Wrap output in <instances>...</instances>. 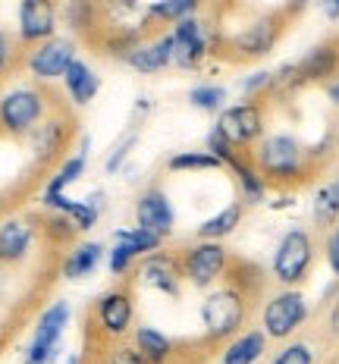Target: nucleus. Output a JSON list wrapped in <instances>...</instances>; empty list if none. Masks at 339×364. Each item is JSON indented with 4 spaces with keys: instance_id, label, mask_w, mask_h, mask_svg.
Returning a JSON list of instances; mask_svg holds the SVG:
<instances>
[{
    "instance_id": "obj_1",
    "label": "nucleus",
    "mask_w": 339,
    "mask_h": 364,
    "mask_svg": "<svg viewBox=\"0 0 339 364\" xmlns=\"http://www.w3.org/2000/svg\"><path fill=\"white\" fill-rule=\"evenodd\" d=\"M248 157L258 166V173L267 186H280V188L301 186L318 170L311 164L308 145H301L296 135H289V132H267L258 145L248 151Z\"/></svg>"
},
{
    "instance_id": "obj_2",
    "label": "nucleus",
    "mask_w": 339,
    "mask_h": 364,
    "mask_svg": "<svg viewBox=\"0 0 339 364\" xmlns=\"http://www.w3.org/2000/svg\"><path fill=\"white\" fill-rule=\"evenodd\" d=\"M248 311H252V299L230 283H220L217 289L205 292V301H201V308H198L205 339L214 346L230 343L232 336H239V333L245 330Z\"/></svg>"
},
{
    "instance_id": "obj_3",
    "label": "nucleus",
    "mask_w": 339,
    "mask_h": 364,
    "mask_svg": "<svg viewBox=\"0 0 339 364\" xmlns=\"http://www.w3.org/2000/svg\"><path fill=\"white\" fill-rule=\"evenodd\" d=\"M54 110V95L44 85H16L0 95V132L10 139H28Z\"/></svg>"
},
{
    "instance_id": "obj_4",
    "label": "nucleus",
    "mask_w": 339,
    "mask_h": 364,
    "mask_svg": "<svg viewBox=\"0 0 339 364\" xmlns=\"http://www.w3.org/2000/svg\"><path fill=\"white\" fill-rule=\"evenodd\" d=\"M318 261V239L311 230L305 226H289L280 236L270 257V279H274L280 289H298L308 277L311 267Z\"/></svg>"
},
{
    "instance_id": "obj_5",
    "label": "nucleus",
    "mask_w": 339,
    "mask_h": 364,
    "mask_svg": "<svg viewBox=\"0 0 339 364\" xmlns=\"http://www.w3.org/2000/svg\"><path fill=\"white\" fill-rule=\"evenodd\" d=\"M308 321H311V301L305 299L301 289H276V292L264 295L258 330L270 343L283 346L289 339H296Z\"/></svg>"
},
{
    "instance_id": "obj_6",
    "label": "nucleus",
    "mask_w": 339,
    "mask_h": 364,
    "mask_svg": "<svg viewBox=\"0 0 339 364\" xmlns=\"http://www.w3.org/2000/svg\"><path fill=\"white\" fill-rule=\"evenodd\" d=\"M167 38H170V50H173V66L185 73L201 70L208 57L220 54V48H226L220 32L201 16L176 22L173 28H167Z\"/></svg>"
},
{
    "instance_id": "obj_7",
    "label": "nucleus",
    "mask_w": 339,
    "mask_h": 364,
    "mask_svg": "<svg viewBox=\"0 0 339 364\" xmlns=\"http://www.w3.org/2000/svg\"><path fill=\"white\" fill-rule=\"evenodd\" d=\"M72 323L70 301L57 299L48 308H41L32 330V339L22 348V364H57L63 361V339Z\"/></svg>"
},
{
    "instance_id": "obj_8",
    "label": "nucleus",
    "mask_w": 339,
    "mask_h": 364,
    "mask_svg": "<svg viewBox=\"0 0 339 364\" xmlns=\"http://www.w3.org/2000/svg\"><path fill=\"white\" fill-rule=\"evenodd\" d=\"M179 267H183V279L192 289L210 292L226 279L232 264V255L226 252L223 242H205V239H195L188 245L179 248Z\"/></svg>"
},
{
    "instance_id": "obj_9",
    "label": "nucleus",
    "mask_w": 339,
    "mask_h": 364,
    "mask_svg": "<svg viewBox=\"0 0 339 364\" xmlns=\"http://www.w3.org/2000/svg\"><path fill=\"white\" fill-rule=\"evenodd\" d=\"M92 330L104 343H123L135 330V292L132 286L119 283L104 289L92 305Z\"/></svg>"
},
{
    "instance_id": "obj_10",
    "label": "nucleus",
    "mask_w": 339,
    "mask_h": 364,
    "mask_svg": "<svg viewBox=\"0 0 339 364\" xmlns=\"http://www.w3.org/2000/svg\"><path fill=\"white\" fill-rule=\"evenodd\" d=\"M214 126L232 141V148L248 154L267 135V107H264V101L226 104V110L217 117Z\"/></svg>"
},
{
    "instance_id": "obj_11",
    "label": "nucleus",
    "mask_w": 339,
    "mask_h": 364,
    "mask_svg": "<svg viewBox=\"0 0 339 364\" xmlns=\"http://www.w3.org/2000/svg\"><path fill=\"white\" fill-rule=\"evenodd\" d=\"M75 57H79V41L70 35H57V38H50V41H44V44H38V48L28 50L26 73L32 75L38 85L48 88L50 82L63 79Z\"/></svg>"
},
{
    "instance_id": "obj_12",
    "label": "nucleus",
    "mask_w": 339,
    "mask_h": 364,
    "mask_svg": "<svg viewBox=\"0 0 339 364\" xmlns=\"http://www.w3.org/2000/svg\"><path fill=\"white\" fill-rule=\"evenodd\" d=\"M283 28H286V19L280 13H264V16L248 22L242 32L232 35L226 41V50H230L232 60H261L276 48Z\"/></svg>"
},
{
    "instance_id": "obj_13",
    "label": "nucleus",
    "mask_w": 339,
    "mask_h": 364,
    "mask_svg": "<svg viewBox=\"0 0 339 364\" xmlns=\"http://www.w3.org/2000/svg\"><path fill=\"white\" fill-rule=\"evenodd\" d=\"M60 35V6L54 0H22L16 10V41L19 48H38Z\"/></svg>"
},
{
    "instance_id": "obj_14",
    "label": "nucleus",
    "mask_w": 339,
    "mask_h": 364,
    "mask_svg": "<svg viewBox=\"0 0 339 364\" xmlns=\"http://www.w3.org/2000/svg\"><path fill=\"white\" fill-rule=\"evenodd\" d=\"M72 117L63 107H57L44 119L41 126L28 135V145H32V157L38 166H50L54 161H63V151L72 141Z\"/></svg>"
},
{
    "instance_id": "obj_15",
    "label": "nucleus",
    "mask_w": 339,
    "mask_h": 364,
    "mask_svg": "<svg viewBox=\"0 0 339 364\" xmlns=\"http://www.w3.org/2000/svg\"><path fill=\"white\" fill-rule=\"evenodd\" d=\"M135 279H139V286H145V289L170 295V299H179L183 286H185L176 252H154V255L141 257L139 267H135Z\"/></svg>"
},
{
    "instance_id": "obj_16",
    "label": "nucleus",
    "mask_w": 339,
    "mask_h": 364,
    "mask_svg": "<svg viewBox=\"0 0 339 364\" xmlns=\"http://www.w3.org/2000/svg\"><path fill=\"white\" fill-rule=\"evenodd\" d=\"M41 208L50 214H63L75 226V232H88L101 223V214L107 210V195L97 192L85 198H70V195H41Z\"/></svg>"
},
{
    "instance_id": "obj_17",
    "label": "nucleus",
    "mask_w": 339,
    "mask_h": 364,
    "mask_svg": "<svg viewBox=\"0 0 339 364\" xmlns=\"http://www.w3.org/2000/svg\"><path fill=\"white\" fill-rule=\"evenodd\" d=\"M38 242V223L32 217H4L0 220V267H16L28 261Z\"/></svg>"
},
{
    "instance_id": "obj_18",
    "label": "nucleus",
    "mask_w": 339,
    "mask_h": 364,
    "mask_svg": "<svg viewBox=\"0 0 339 364\" xmlns=\"http://www.w3.org/2000/svg\"><path fill=\"white\" fill-rule=\"evenodd\" d=\"M135 226H145V230L157 232L163 239L173 236L176 210H173L170 195L161 186H148L139 192V198H135Z\"/></svg>"
},
{
    "instance_id": "obj_19",
    "label": "nucleus",
    "mask_w": 339,
    "mask_h": 364,
    "mask_svg": "<svg viewBox=\"0 0 339 364\" xmlns=\"http://www.w3.org/2000/svg\"><path fill=\"white\" fill-rule=\"evenodd\" d=\"M101 264H107V245L97 239H82L72 242L70 252L60 261V277L63 279H88L101 270Z\"/></svg>"
},
{
    "instance_id": "obj_20",
    "label": "nucleus",
    "mask_w": 339,
    "mask_h": 364,
    "mask_svg": "<svg viewBox=\"0 0 339 364\" xmlns=\"http://www.w3.org/2000/svg\"><path fill=\"white\" fill-rule=\"evenodd\" d=\"M270 352V339L258 327H245L239 336L220 346L217 364H261Z\"/></svg>"
},
{
    "instance_id": "obj_21",
    "label": "nucleus",
    "mask_w": 339,
    "mask_h": 364,
    "mask_svg": "<svg viewBox=\"0 0 339 364\" xmlns=\"http://www.w3.org/2000/svg\"><path fill=\"white\" fill-rule=\"evenodd\" d=\"M126 66H129L132 73H139V75H157V73L170 70V66H173V50H170L167 32L145 38V41H141L139 48L129 54Z\"/></svg>"
},
{
    "instance_id": "obj_22",
    "label": "nucleus",
    "mask_w": 339,
    "mask_h": 364,
    "mask_svg": "<svg viewBox=\"0 0 339 364\" xmlns=\"http://www.w3.org/2000/svg\"><path fill=\"white\" fill-rule=\"evenodd\" d=\"M60 82H63V91H66L72 107H88V104L97 97V91H101V75H97L95 66L82 57L72 60L70 70H66V75Z\"/></svg>"
},
{
    "instance_id": "obj_23",
    "label": "nucleus",
    "mask_w": 339,
    "mask_h": 364,
    "mask_svg": "<svg viewBox=\"0 0 339 364\" xmlns=\"http://www.w3.org/2000/svg\"><path fill=\"white\" fill-rule=\"evenodd\" d=\"M132 343L148 358V364H173V358H176V339L151 327V323H135Z\"/></svg>"
},
{
    "instance_id": "obj_24",
    "label": "nucleus",
    "mask_w": 339,
    "mask_h": 364,
    "mask_svg": "<svg viewBox=\"0 0 339 364\" xmlns=\"http://www.w3.org/2000/svg\"><path fill=\"white\" fill-rule=\"evenodd\" d=\"M226 170L236 176V186H239V195H242V204H264L267 201V192L270 186L264 182V176L258 173V166L252 164L248 154H239Z\"/></svg>"
},
{
    "instance_id": "obj_25",
    "label": "nucleus",
    "mask_w": 339,
    "mask_h": 364,
    "mask_svg": "<svg viewBox=\"0 0 339 364\" xmlns=\"http://www.w3.org/2000/svg\"><path fill=\"white\" fill-rule=\"evenodd\" d=\"M242 217H245V204L242 201H230L226 208H220L214 217L201 220L198 230H195V236L205 239V242H223L226 236H232V232L242 226Z\"/></svg>"
},
{
    "instance_id": "obj_26",
    "label": "nucleus",
    "mask_w": 339,
    "mask_h": 364,
    "mask_svg": "<svg viewBox=\"0 0 339 364\" xmlns=\"http://www.w3.org/2000/svg\"><path fill=\"white\" fill-rule=\"evenodd\" d=\"M60 19L66 22V28H70V38H85V35H95L97 28H101V10L92 4V0H70V4L60 10Z\"/></svg>"
},
{
    "instance_id": "obj_27",
    "label": "nucleus",
    "mask_w": 339,
    "mask_h": 364,
    "mask_svg": "<svg viewBox=\"0 0 339 364\" xmlns=\"http://www.w3.org/2000/svg\"><path fill=\"white\" fill-rule=\"evenodd\" d=\"M85 170H88V157L85 154H79V151H75V154L63 157V161L57 164V170L48 176V182H44L41 195H66L75 182L85 176Z\"/></svg>"
},
{
    "instance_id": "obj_28",
    "label": "nucleus",
    "mask_w": 339,
    "mask_h": 364,
    "mask_svg": "<svg viewBox=\"0 0 339 364\" xmlns=\"http://www.w3.org/2000/svg\"><path fill=\"white\" fill-rule=\"evenodd\" d=\"M311 217L318 226H323V230H333L339 223V173L333 179H327L318 186L314 201H311Z\"/></svg>"
},
{
    "instance_id": "obj_29",
    "label": "nucleus",
    "mask_w": 339,
    "mask_h": 364,
    "mask_svg": "<svg viewBox=\"0 0 339 364\" xmlns=\"http://www.w3.org/2000/svg\"><path fill=\"white\" fill-rule=\"evenodd\" d=\"M113 242H126L139 257H148L154 252H163V236L145 230V226H126V230H113Z\"/></svg>"
},
{
    "instance_id": "obj_30",
    "label": "nucleus",
    "mask_w": 339,
    "mask_h": 364,
    "mask_svg": "<svg viewBox=\"0 0 339 364\" xmlns=\"http://www.w3.org/2000/svg\"><path fill=\"white\" fill-rule=\"evenodd\" d=\"M226 97H230V91H226V85H217V82H201V85L188 91V104L195 110L217 113V117L226 110Z\"/></svg>"
},
{
    "instance_id": "obj_31",
    "label": "nucleus",
    "mask_w": 339,
    "mask_h": 364,
    "mask_svg": "<svg viewBox=\"0 0 339 364\" xmlns=\"http://www.w3.org/2000/svg\"><path fill=\"white\" fill-rule=\"evenodd\" d=\"M220 161L214 154L201 151H176V154L167 157V170L170 173H205V170H220Z\"/></svg>"
},
{
    "instance_id": "obj_32",
    "label": "nucleus",
    "mask_w": 339,
    "mask_h": 364,
    "mask_svg": "<svg viewBox=\"0 0 339 364\" xmlns=\"http://www.w3.org/2000/svg\"><path fill=\"white\" fill-rule=\"evenodd\" d=\"M267 364H318V348H314V343H308V339L296 336L276 348Z\"/></svg>"
},
{
    "instance_id": "obj_33",
    "label": "nucleus",
    "mask_w": 339,
    "mask_h": 364,
    "mask_svg": "<svg viewBox=\"0 0 339 364\" xmlns=\"http://www.w3.org/2000/svg\"><path fill=\"white\" fill-rule=\"evenodd\" d=\"M135 145H139V126H129V129H126V132L117 139V145L107 151V157H104V173H110V176H113V173L123 170Z\"/></svg>"
},
{
    "instance_id": "obj_34",
    "label": "nucleus",
    "mask_w": 339,
    "mask_h": 364,
    "mask_svg": "<svg viewBox=\"0 0 339 364\" xmlns=\"http://www.w3.org/2000/svg\"><path fill=\"white\" fill-rule=\"evenodd\" d=\"M139 261L141 257L135 255L126 242H113V245L107 248V270H110L113 279H126L135 267H139Z\"/></svg>"
},
{
    "instance_id": "obj_35",
    "label": "nucleus",
    "mask_w": 339,
    "mask_h": 364,
    "mask_svg": "<svg viewBox=\"0 0 339 364\" xmlns=\"http://www.w3.org/2000/svg\"><path fill=\"white\" fill-rule=\"evenodd\" d=\"M97 364H148V358L135 348L132 339H123V343H107L104 346Z\"/></svg>"
},
{
    "instance_id": "obj_36",
    "label": "nucleus",
    "mask_w": 339,
    "mask_h": 364,
    "mask_svg": "<svg viewBox=\"0 0 339 364\" xmlns=\"http://www.w3.org/2000/svg\"><path fill=\"white\" fill-rule=\"evenodd\" d=\"M239 91H242L245 101H261V97L274 95V70H254L248 73L242 82H239Z\"/></svg>"
},
{
    "instance_id": "obj_37",
    "label": "nucleus",
    "mask_w": 339,
    "mask_h": 364,
    "mask_svg": "<svg viewBox=\"0 0 339 364\" xmlns=\"http://www.w3.org/2000/svg\"><path fill=\"white\" fill-rule=\"evenodd\" d=\"M41 232L50 239V245H66V248H70L72 239H75V226L63 214H50L48 220H44Z\"/></svg>"
},
{
    "instance_id": "obj_38",
    "label": "nucleus",
    "mask_w": 339,
    "mask_h": 364,
    "mask_svg": "<svg viewBox=\"0 0 339 364\" xmlns=\"http://www.w3.org/2000/svg\"><path fill=\"white\" fill-rule=\"evenodd\" d=\"M205 151H208V154H214V157H217V161H220L223 166H230V164L236 161L239 154H242V151H236V148H232V141L226 139V135H223L217 126H210V132H208V139H205Z\"/></svg>"
},
{
    "instance_id": "obj_39",
    "label": "nucleus",
    "mask_w": 339,
    "mask_h": 364,
    "mask_svg": "<svg viewBox=\"0 0 339 364\" xmlns=\"http://www.w3.org/2000/svg\"><path fill=\"white\" fill-rule=\"evenodd\" d=\"M19 63V41L0 26V79H6Z\"/></svg>"
},
{
    "instance_id": "obj_40",
    "label": "nucleus",
    "mask_w": 339,
    "mask_h": 364,
    "mask_svg": "<svg viewBox=\"0 0 339 364\" xmlns=\"http://www.w3.org/2000/svg\"><path fill=\"white\" fill-rule=\"evenodd\" d=\"M323 261H327L330 273H333V279L339 283V223L333 230H327V239H323Z\"/></svg>"
},
{
    "instance_id": "obj_41",
    "label": "nucleus",
    "mask_w": 339,
    "mask_h": 364,
    "mask_svg": "<svg viewBox=\"0 0 339 364\" xmlns=\"http://www.w3.org/2000/svg\"><path fill=\"white\" fill-rule=\"evenodd\" d=\"M327 333H330L333 343H339V292H336V299L330 301V308H327Z\"/></svg>"
},
{
    "instance_id": "obj_42",
    "label": "nucleus",
    "mask_w": 339,
    "mask_h": 364,
    "mask_svg": "<svg viewBox=\"0 0 339 364\" xmlns=\"http://www.w3.org/2000/svg\"><path fill=\"white\" fill-rule=\"evenodd\" d=\"M323 91H327L330 104H333V107H339V75H336L333 82H327V85H323Z\"/></svg>"
},
{
    "instance_id": "obj_43",
    "label": "nucleus",
    "mask_w": 339,
    "mask_h": 364,
    "mask_svg": "<svg viewBox=\"0 0 339 364\" xmlns=\"http://www.w3.org/2000/svg\"><path fill=\"white\" fill-rule=\"evenodd\" d=\"M323 16H327V19H339V0H327V4H323Z\"/></svg>"
},
{
    "instance_id": "obj_44",
    "label": "nucleus",
    "mask_w": 339,
    "mask_h": 364,
    "mask_svg": "<svg viewBox=\"0 0 339 364\" xmlns=\"http://www.w3.org/2000/svg\"><path fill=\"white\" fill-rule=\"evenodd\" d=\"M60 364H85V358H82L79 352H70V355H66V358L60 361Z\"/></svg>"
},
{
    "instance_id": "obj_45",
    "label": "nucleus",
    "mask_w": 339,
    "mask_h": 364,
    "mask_svg": "<svg viewBox=\"0 0 339 364\" xmlns=\"http://www.w3.org/2000/svg\"><path fill=\"white\" fill-rule=\"evenodd\" d=\"M0 220H4V198H0Z\"/></svg>"
},
{
    "instance_id": "obj_46",
    "label": "nucleus",
    "mask_w": 339,
    "mask_h": 364,
    "mask_svg": "<svg viewBox=\"0 0 339 364\" xmlns=\"http://www.w3.org/2000/svg\"><path fill=\"white\" fill-rule=\"evenodd\" d=\"M0 348H4V339H0Z\"/></svg>"
}]
</instances>
